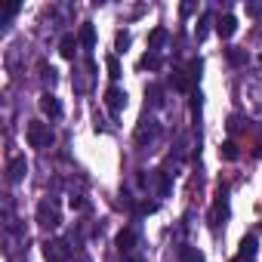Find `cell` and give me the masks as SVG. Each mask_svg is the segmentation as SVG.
I'll list each match as a JSON object with an SVG mask.
<instances>
[{"instance_id":"3957f363","label":"cell","mask_w":262,"mask_h":262,"mask_svg":"<svg viewBox=\"0 0 262 262\" xmlns=\"http://www.w3.org/2000/svg\"><path fill=\"white\" fill-rule=\"evenodd\" d=\"M37 222H40L43 228H56V225H59V210L50 207V201H43V204L37 207Z\"/></svg>"},{"instance_id":"4fadbf2b","label":"cell","mask_w":262,"mask_h":262,"mask_svg":"<svg viewBox=\"0 0 262 262\" xmlns=\"http://www.w3.org/2000/svg\"><path fill=\"white\" fill-rule=\"evenodd\" d=\"M80 43H83L86 50H93V43H96V31H93V25H83V28H80Z\"/></svg>"},{"instance_id":"484cf974","label":"cell","mask_w":262,"mask_h":262,"mask_svg":"<svg viewBox=\"0 0 262 262\" xmlns=\"http://www.w3.org/2000/svg\"><path fill=\"white\" fill-rule=\"evenodd\" d=\"M129 262H142V259H139V256H136V259H129Z\"/></svg>"},{"instance_id":"4316f807","label":"cell","mask_w":262,"mask_h":262,"mask_svg":"<svg viewBox=\"0 0 262 262\" xmlns=\"http://www.w3.org/2000/svg\"><path fill=\"white\" fill-rule=\"evenodd\" d=\"M259 62H262V56H259Z\"/></svg>"},{"instance_id":"9a60e30c","label":"cell","mask_w":262,"mask_h":262,"mask_svg":"<svg viewBox=\"0 0 262 262\" xmlns=\"http://www.w3.org/2000/svg\"><path fill=\"white\" fill-rule=\"evenodd\" d=\"M139 68H161V56H158V53H148V56H142Z\"/></svg>"},{"instance_id":"30bf717a","label":"cell","mask_w":262,"mask_h":262,"mask_svg":"<svg viewBox=\"0 0 262 262\" xmlns=\"http://www.w3.org/2000/svg\"><path fill=\"white\" fill-rule=\"evenodd\" d=\"M74 50H77V37H74V34H65V37L59 40V53H62L65 59H74Z\"/></svg>"},{"instance_id":"2e32d148","label":"cell","mask_w":262,"mask_h":262,"mask_svg":"<svg viewBox=\"0 0 262 262\" xmlns=\"http://www.w3.org/2000/svg\"><path fill=\"white\" fill-rule=\"evenodd\" d=\"M219 155H222L225 161H237V145H234V142H225V145L219 148Z\"/></svg>"},{"instance_id":"ffe728a7","label":"cell","mask_w":262,"mask_h":262,"mask_svg":"<svg viewBox=\"0 0 262 262\" xmlns=\"http://www.w3.org/2000/svg\"><path fill=\"white\" fill-rule=\"evenodd\" d=\"M244 59H247V56H244V53H241V50H234V47H231V50H228V62H231V65H241V62H244Z\"/></svg>"},{"instance_id":"277c9868","label":"cell","mask_w":262,"mask_h":262,"mask_svg":"<svg viewBox=\"0 0 262 262\" xmlns=\"http://www.w3.org/2000/svg\"><path fill=\"white\" fill-rule=\"evenodd\" d=\"M43 256H47V262H62L68 256V244L65 241H47L43 244Z\"/></svg>"},{"instance_id":"5b68a950","label":"cell","mask_w":262,"mask_h":262,"mask_svg":"<svg viewBox=\"0 0 262 262\" xmlns=\"http://www.w3.org/2000/svg\"><path fill=\"white\" fill-rule=\"evenodd\" d=\"M37 105H40V111H43L47 117H53V120L62 117V105H59V99H56L53 93H43V96L37 99Z\"/></svg>"},{"instance_id":"603a6c76","label":"cell","mask_w":262,"mask_h":262,"mask_svg":"<svg viewBox=\"0 0 262 262\" xmlns=\"http://www.w3.org/2000/svg\"><path fill=\"white\" fill-rule=\"evenodd\" d=\"M247 13H250V16H259V13H262V4H250Z\"/></svg>"},{"instance_id":"7402d4cb","label":"cell","mask_w":262,"mask_h":262,"mask_svg":"<svg viewBox=\"0 0 262 262\" xmlns=\"http://www.w3.org/2000/svg\"><path fill=\"white\" fill-rule=\"evenodd\" d=\"M155 210H158V204H148V201L139 204V213H155Z\"/></svg>"},{"instance_id":"44dd1931","label":"cell","mask_w":262,"mask_h":262,"mask_svg":"<svg viewBox=\"0 0 262 262\" xmlns=\"http://www.w3.org/2000/svg\"><path fill=\"white\" fill-rule=\"evenodd\" d=\"M126 43H129V34L126 31H117V50H123Z\"/></svg>"},{"instance_id":"d4e9b609","label":"cell","mask_w":262,"mask_h":262,"mask_svg":"<svg viewBox=\"0 0 262 262\" xmlns=\"http://www.w3.org/2000/svg\"><path fill=\"white\" fill-rule=\"evenodd\" d=\"M231 262H253V259H247V256H241V253H237V256H234Z\"/></svg>"},{"instance_id":"e0dca14e","label":"cell","mask_w":262,"mask_h":262,"mask_svg":"<svg viewBox=\"0 0 262 262\" xmlns=\"http://www.w3.org/2000/svg\"><path fill=\"white\" fill-rule=\"evenodd\" d=\"M158 133V126H155V120H151V126H139V133H136V139L139 142H145V139H151Z\"/></svg>"},{"instance_id":"ba28073f","label":"cell","mask_w":262,"mask_h":262,"mask_svg":"<svg viewBox=\"0 0 262 262\" xmlns=\"http://www.w3.org/2000/svg\"><path fill=\"white\" fill-rule=\"evenodd\" d=\"M225 216H228V201H225V194H219V198H216V204H213V213H210V225L216 228Z\"/></svg>"},{"instance_id":"52a82bcc","label":"cell","mask_w":262,"mask_h":262,"mask_svg":"<svg viewBox=\"0 0 262 262\" xmlns=\"http://www.w3.org/2000/svg\"><path fill=\"white\" fill-rule=\"evenodd\" d=\"M25 173H28V161H25V155L13 158V161H10V167H7V179H10V182H19Z\"/></svg>"},{"instance_id":"7c38bea8","label":"cell","mask_w":262,"mask_h":262,"mask_svg":"<svg viewBox=\"0 0 262 262\" xmlns=\"http://www.w3.org/2000/svg\"><path fill=\"white\" fill-rule=\"evenodd\" d=\"M164 40H167V28H155V31H151V37H148V50H151V53H158Z\"/></svg>"},{"instance_id":"5bb4252c","label":"cell","mask_w":262,"mask_h":262,"mask_svg":"<svg viewBox=\"0 0 262 262\" xmlns=\"http://www.w3.org/2000/svg\"><path fill=\"white\" fill-rule=\"evenodd\" d=\"M105 68H108V77H111V80L120 77V62H117V56H108V59H105Z\"/></svg>"},{"instance_id":"9c48e42d","label":"cell","mask_w":262,"mask_h":262,"mask_svg":"<svg viewBox=\"0 0 262 262\" xmlns=\"http://www.w3.org/2000/svg\"><path fill=\"white\" fill-rule=\"evenodd\" d=\"M114 244H117V250H120V253H129V250H133V244H136V231H133V228H123V231L117 234V241H114Z\"/></svg>"},{"instance_id":"d6986e66","label":"cell","mask_w":262,"mask_h":262,"mask_svg":"<svg viewBox=\"0 0 262 262\" xmlns=\"http://www.w3.org/2000/svg\"><path fill=\"white\" fill-rule=\"evenodd\" d=\"M207 25H210V13H204V19H201V25H198V40L207 37Z\"/></svg>"},{"instance_id":"6da1fadb","label":"cell","mask_w":262,"mask_h":262,"mask_svg":"<svg viewBox=\"0 0 262 262\" xmlns=\"http://www.w3.org/2000/svg\"><path fill=\"white\" fill-rule=\"evenodd\" d=\"M25 136H28V145L31 148H47V145H53V129H50V123H43V120H28V129H25Z\"/></svg>"},{"instance_id":"8fae6325","label":"cell","mask_w":262,"mask_h":262,"mask_svg":"<svg viewBox=\"0 0 262 262\" xmlns=\"http://www.w3.org/2000/svg\"><path fill=\"white\" fill-rule=\"evenodd\" d=\"M256 247H259V241H256V234H247V237L241 241V256H247V259H253V256H256Z\"/></svg>"},{"instance_id":"ac0fdd59","label":"cell","mask_w":262,"mask_h":262,"mask_svg":"<svg viewBox=\"0 0 262 262\" xmlns=\"http://www.w3.org/2000/svg\"><path fill=\"white\" fill-rule=\"evenodd\" d=\"M182 259L185 262H204V256L198 250H191V247H182Z\"/></svg>"},{"instance_id":"7a4b0ae2","label":"cell","mask_w":262,"mask_h":262,"mask_svg":"<svg viewBox=\"0 0 262 262\" xmlns=\"http://www.w3.org/2000/svg\"><path fill=\"white\" fill-rule=\"evenodd\" d=\"M105 105H108V111L117 117V114L123 111V105H126V93H123L120 86H108V90H105Z\"/></svg>"},{"instance_id":"8992f818","label":"cell","mask_w":262,"mask_h":262,"mask_svg":"<svg viewBox=\"0 0 262 262\" xmlns=\"http://www.w3.org/2000/svg\"><path fill=\"white\" fill-rule=\"evenodd\" d=\"M216 31H219V37H234V31H237V19L231 16V13H225V16H219L216 19Z\"/></svg>"},{"instance_id":"cb8c5ba5","label":"cell","mask_w":262,"mask_h":262,"mask_svg":"<svg viewBox=\"0 0 262 262\" xmlns=\"http://www.w3.org/2000/svg\"><path fill=\"white\" fill-rule=\"evenodd\" d=\"M179 13H182V16H191V13H194V7H191V4H182V10H179Z\"/></svg>"}]
</instances>
